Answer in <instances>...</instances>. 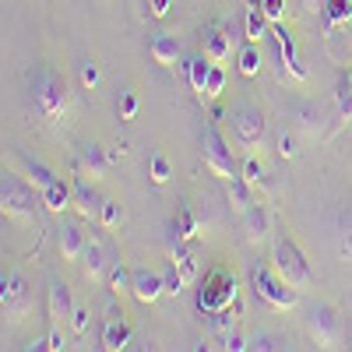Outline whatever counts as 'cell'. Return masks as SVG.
I'll return each mask as SVG.
<instances>
[{
    "mask_svg": "<svg viewBox=\"0 0 352 352\" xmlns=\"http://www.w3.org/2000/svg\"><path fill=\"white\" fill-rule=\"evenodd\" d=\"M28 96H32L36 113L43 116L50 127H60V124L71 120L74 96H71L67 81L56 74L53 67H36L32 74H28Z\"/></svg>",
    "mask_w": 352,
    "mask_h": 352,
    "instance_id": "cell-1",
    "label": "cell"
},
{
    "mask_svg": "<svg viewBox=\"0 0 352 352\" xmlns=\"http://www.w3.org/2000/svg\"><path fill=\"white\" fill-rule=\"evenodd\" d=\"M39 204L36 190L28 180H21L18 173H4L0 176V212H4L8 222L14 226H36L39 222Z\"/></svg>",
    "mask_w": 352,
    "mask_h": 352,
    "instance_id": "cell-2",
    "label": "cell"
},
{
    "mask_svg": "<svg viewBox=\"0 0 352 352\" xmlns=\"http://www.w3.org/2000/svg\"><path fill=\"white\" fill-rule=\"evenodd\" d=\"M250 289L257 292V300L268 303L272 310H292L300 303V289H292L275 268H268V264H254L250 268Z\"/></svg>",
    "mask_w": 352,
    "mask_h": 352,
    "instance_id": "cell-3",
    "label": "cell"
},
{
    "mask_svg": "<svg viewBox=\"0 0 352 352\" xmlns=\"http://www.w3.org/2000/svg\"><path fill=\"white\" fill-rule=\"evenodd\" d=\"M272 268L292 285V289H310L314 285V272L303 257V250L292 243L289 236H278L272 247Z\"/></svg>",
    "mask_w": 352,
    "mask_h": 352,
    "instance_id": "cell-4",
    "label": "cell"
},
{
    "mask_svg": "<svg viewBox=\"0 0 352 352\" xmlns=\"http://www.w3.org/2000/svg\"><path fill=\"white\" fill-rule=\"evenodd\" d=\"M201 159H204V166H208V173L219 176L222 184H232V180L240 176V169L232 166L229 144H226V138L219 134L215 124H204V127H201Z\"/></svg>",
    "mask_w": 352,
    "mask_h": 352,
    "instance_id": "cell-5",
    "label": "cell"
},
{
    "mask_svg": "<svg viewBox=\"0 0 352 352\" xmlns=\"http://www.w3.org/2000/svg\"><path fill=\"white\" fill-rule=\"evenodd\" d=\"M236 300H240V292H236V278H232V272L215 268L212 275H204V285H201V292H197V307H201V310L219 314V310L232 307Z\"/></svg>",
    "mask_w": 352,
    "mask_h": 352,
    "instance_id": "cell-6",
    "label": "cell"
},
{
    "mask_svg": "<svg viewBox=\"0 0 352 352\" xmlns=\"http://www.w3.org/2000/svg\"><path fill=\"white\" fill-rule=\"evenodd\" d=\"M307 331L317 349H338L342 345V317L331 303H314L307 314Z\"/></svg>",
    "mask_w": 352,
    "mask_h": 352,
    "instance_id": "cell-7",
    "label": "cell"
},
{
    "mask_svg": "<svg viewBox=\"0 0 352 352\" xmlns=\"http://www.w3.org/2000/svg\"><path fill=\"white\" fill-rule=\"evenodd\" d=\"M32 300H28V282L21 272H4L0 278V310H4L8 324H18V320L28 314Z\"/></svg>",
    "mask_w": 352,
    "mask_h": 352,
    "instance_id": "cell-8",
    "label": "cell"
},
{
    "mask_svg": "<svg viewBox=\"0 0 352 352\" xmlns=\"http://www.w3.org/2000/svg\"><path fill=\"white\" fill-rule=\"evenodd\" d=\"M264 127H268V124H264V116H261L257 106H250V102L236 106V113H232V134H236V144H243V148L261 144Z\"/></svg>",
    "mask_w": 352,
    "mask_h": 352,
    "instance_id": "cell-9",
    "label": "cell"
},
{
    "mask_svg": "<svg viewBox=\"0 0 352 352\" xmlns=\"http://www.w3.org/2000/svg\"><path fill=\"white\" fill-rule=\"evenodd\" d=\"M272 39H275V46H278V67H282V81L292 74V81H307L310 74H307V67H303V56H300V50H296V39H292L282 25H275L272 28Z\"/></svg>",
    "mask_w": 352,
    "mask_h": 352,
    "instance_id": "cell-10",
    "label": "cell"
},
{
    "mask_svg": "<svg viewBox=\"0 0 352 352\" xmlns=\"http://www.w3.org/2000/svg\"><path fill=\"white\" fill-rule=\"evenodd\" d=\"M289 120L296 124V131L307 134V138H324V113H320V106H314V102H292Z\"/></svg>",
    "mask_w": 352,
    "mask_h": 352,
    "instance_id": "cell-11",
    "label": "cell"
},
{
    "mask_svg": "<svg viewBox=\"0 0 352 352\" xmlns=\"http://www.w3.org/2000/svg\"><path fill=\"white\" fill-rule=\"evenodd\" d=\"M85 247H88V236H85L81 222H64L56 229V250H60L64 261H81Z\"/></svg>",
    "mask_w": 352,
    "mask_h": 352,
    "instance_id": "cell-12",
    "label": "cell"
},
{
    "mask_svg": "<svg viewBox=\"0 0 352 352\" xmlns=\"http://www.w3.org/2000/svg\"><path fill=\"white\" fill-rule=\"evenodd\" d=\"M71 190H74V212H78L81 219H99L102 201H106V197H99V194H96V187L88 184L85 176H78V180L71 184Z\"/></svg>",
    "mask_w": 352,
    "mask_h": 352,
    "instance_id": "cell-13",
    "label": "cell"
},
{
    "mask_svg": "<svg viewBox=\"0 0 352 352\" xmlns=\"http://www.w3.org/2000/svg\"><path fill=\"white\" fill-rule=\"evenodd\" d=\"M159 296H166V282H162V272L134 268V300H138V303H155Z\"/></svg>",
    "mask_w": 352,
    "mask_h": 352,
    "instance_id": "cell-14",
    "label": "cell"
},
{
    "mask_svg": "<svg viewBox=\"0 0 352 352\" xmlns=\"http://www.w3.org/2000/svg\"><path fill=\"white\" fill-rule=\"evenodd\" d=\"M243 232H247V240L250 243H264L272 236V215H268V208L264 204H250V208L243 212Z\"/></svg>",
    "mask_w": 352,
    "mask_h": 352,
    "instance_id": "cell-15",
    "label": "cell"
},
{
    "mask_svg": "<svg viewBox=\"0 0 352 352\" xmlns=\"http://www.w3.org/2000/svg\"><path fill=\"white\" fill-rule=\"evenodd\" d=\"M78 176H92V180H102V176L109 173V159H106V148H99V144H85L78 162H74Z\"/></svg>",
    "mask_w": 352,
    "mask_h": 352,
    "instance_id": "cell-16",
    "label": "cell"
},
{
    "mask_svg": "<svg viewBox=\"0 0 352 352\" xmlns=\"http://www.w3.org/2000/svg\"><path fill=\"white\" fill-rule=\"evenodd\" d=\"M109 268H113V264L106 261V250H102L99 243L88 240V247H85V254H81V272H85V278H88V282H106V278H109Z\"/></svg>",
    "mask_w": 352,
    "mask_h": 352,
    "instance_id": "cell-17",
    "label": "cell"
},
{
    "mask_svg": "<svg viewBox=\"0 0 352 352\" xmlns=\"http://www.w3.org/2000/svg\"><path fill=\"white\" fill-rule=\"evenodd\" d=\"M43 194V204H46V212H53V215H64L67 208H74V190L64 184V180H53L46 190H39Z\"/></svg>",
    "mask_w": 352,
    "mask_h": 352,
    "instance_id": "cell-18",
    "label": "cell"
},
{
    "mask_svg": "<svg viewBox=\"0 0 352 352\" xmlns=\"http://www.w3.org/2000/svg\"><path fill=\"white\" fill-rule=\"evenodd\" d=\"M74 303H71V289L64 282H53L50 285V324H64L71 317Z\"/></svg>",
    "mask_w": 352,
    "mask_h": 352,
    "instance_id": "cell-19",
    "label": "cell"
},
{
    "mask_svg": "<svg viewBox=\"0 0 352 352\" xmlns=\"http://www.w3.org/2000/svg\"><path fill=\"white\" fill-rule=\"evenodd\" d=\"M204 56H208L212 64H226L229 56H232V32L215 28V32L204 36Z\"/></svg>",
    "mask_w": 352,
    "mask_h": 352,
    "instance_id": "cell-20",
    "label": "cell"
},
{
    "mask_svg": "<svg viewBox=\"0 0 352 352\" xmlns=\"http://www.w3.org/2000/svg\"><path fill=\"white\" fill-rule=\"evenodd\" d=\"M243 32H247V43H257V46L272 36V32H268V14L261 11V4H250V8H247Z\"/></svg>",
    "mask_w": 352,
    "mask_h": 352,
    "instance_id": "cell-21",
    "label": "cell"
},
{
    "mask_svg": "<svg viewBox=\"0 0 352 352\" xmlns=\"http://www.w3.org/2000/svg\"><path fill=\"white\" fill-rule=\"evenodd\" d=\"M152 60L159 67H173L176 60H180V43H176V36H155L152 39Z\"/></svg>",
    "mask_w": 352,
    "mask_h": 352,
    "instance_id": "cell-22",
    "label": "cell"
},
{
    "mask_svg": "<svg viewBox=\"0 0 352 352\" xmlns=\"http://www.w3.org/2000/svg\"><path fill=\"white\" fill-rule=\"evenodd\" d=\"M127 342H131L127 324H124L120 317H109L106 324H102V349H109V352H120V349H127Z\"/></svg>",
    "mask_w": 352,
    "mask_h": 352,
    "instance_id": "cell-23",
    "label": "cell"
},
{
    "mask_svg": "<svg viewBox=\"0 0 352 352\" xmlns=\"http://www.w3.org/2000/svg\"><path fill=\"white\" fill-rule=\"evenodd\" d=\"M106 285H109L113 296H120V300H124V296H134V272L127 268V264H113Z\"/></svg>",
    "mask_w": 352,
    "mask_h": 352,
    "instance_id": "cell-24",
    "label": "cell"
},
{
    "mask_svg": "<svg viewBox=\"0 0 352 352\" xmlns=\"http://www.w3.org/2000/svg\"><path fill=\"white\" fill-rule=\"evenodd\" d=\"M208 71H212L208 56H194V60H187V81H190V88L201 99H204V88H208Z\"/></svg>",
    "mask_w": 352,
    "mask_h": 352,
    "instance_id": "cell-25",
    "label": "cell"
},
{
    "mask_svg": "<svg viewBox=\"0 0 352 352\" xmlns=\"http://www.w3.org/2000/svg\"><path fill=\"white\" fill-rule=\"evenodd\" d=\"M352 21V0H328L324 4V25L331 28H345Z\"/></svg>",
    "mask_w": 352,
    "mask_h": 352,
    "instance_id": "cell-26",
    "label": "cell"
},
{
    "mask_svg": "<svg viewBox=\"0 0 352 352\" xmlns=\"http://www.w3.org/2000/svg\"><path fill=\"white\" fill-rule=\"evenodd\" d=\"M229 204H232V212H240V215L254 204V187L243 180V176H236V180L229 184Z\"/></svg>",
    "mask_w": 352,
    "mask_h": 352,
    "instance_id": "cell-27",
    "label": "cell"
},
{
    "mask_svg": "<svg viewBox=\"0 0 352 352\" xmlns=\"http://www.w3.org/2000/svg\"><path fill=\"white\" fill-rule=\"evenodd\" d=\"M335 99H338V116H342V124H352V67L338 78Z\"/></svg>",
    "mask_w": 352,
    "mask_h": 352,
    "instance_id": "cell-28",
    "label": "cell"
},
{
    "mask_svg": "<svg viewBox=\"0 0 352 352\" xmlns=\"http://www.w3.org/2000/svg\"><path fill=\"white\" fill-rule=\"evenodd\" d=\"M338 257L345 264H352V208L342 212V219H338Z\"/></svg>",
    "mask_w": 352,
    "mask_h": 352,
    "instance_id": "cell-29",
    "label": "cell"
},
{
    "mask_svg": "<svg viewBox=\"0 0 352 352\" xmlns=\"http://www.w3.org/2000/svg\"><path fill=\"white\" fill-rule=\"evenodd\" d=\"M25 180L32 184L36 190H46V187H50V184L56 180V176H53V173H50V169H46L43 162H32V159H25Z\"/></svg>",
    "mask_w": 352,
    "mask_h": 352,
    "instance_id": "cell-30",
    "label": "cell"
},
{
    "mask_svg": "<svg viewBox=\"0 0 352 352\" xmlns=\"http://www.w3.org/2000/svg\"><path fill=\"white\" fill-rule=\"evenodd\" d=\"M240 74L243 78H257L261 74V50H257V43H247L240 50Z\"/></svg>",
    "mask_w": 352,
    "mask_h": 352,
    "instance_id": "cell-31",
    "label": "cell"
},
{
    "mask_svg": "<svg viewBox=\"0 0 352 352\" xmlns=\"http://www.w3.org/2000/svg\"><path fill=\"white\" fill-rule=\"evenodd\" d=\"M169 176H173V166H169V159H166L162 152H155V155L148 159V180H152L155 187H162V184H169Z\"/></svg>",
    "mask_w": 352,
    "mask_h": 352,
    "instance_id": "cell-32",
    "label": "cell"
},
{
    "mask_svg": "<svg viewBox=\"0 0 352 352\" xmlns=\"http://www.w3.org/2000/svg\"><path fill=\"white\" fill-rule=\"evenodd\" d=\"M99 222H102V229H116L124 222V208H120V201H113V197H106L102 201V212H99Z\"/></svg>",
    "mask_w": 352,
    "mask_h": 352,
    "instance_id": "cell-33",
    "label": "cell"
},
{
    "mask_svg": "<svg viewBox=\"0 0 352 352\" xmlns=\"http://www.w3.org/2000/svg\"><path fill=\"white\" fill-rule=\"evenodd\" d=\"M240 176H243V180L257 190V187H264V166L254 159V155H247L243 159V166H240Z\"/></svg>",
    "mask_w": 352,
    "mask_h": 352,
    "instance_id": "cell-34",
    "label": "cell"
},
{
    "mask_svg": "<svg viewBox=\"0 0 352 352\" xmlns=\"http://www.w3.org/2000/svg\"><path fill=\"white\" fill-rule=\"evenodd\" d=\"M162 282H166V296H180L184 285H187V282H184V275H180V268H176L173 261L162 268Z\"/></svg>",
    "mask_w": 352,
    "mask_h": 352,
    "instance_id": "cell-35",
    "label": "cell"
},
{
    "mask_svg": "<svg viewBox=\"0 0 352 352\" xmlns=\"http://www.w3.org/2000/svg\"><path fill=\"white\" fill-rule=\"evenodd\" d=\"M222 92H226V71H222L219 64H212V71H208V88H204V96L215 99V96H222Z\"/></svg>",
    "mask_w": 352,
    "mask_h": 352,
    "instance_id": "cell-36",
    "label": "cell"
},
{
    "mask_svg": "<svg viewBox=\"0 0 352 352\" xmlns=\"http://www.w3.org/2000/svg\"><path fill=\"white\" fill-rule=\"evenodd\" d=\"M176 232H180V236L190 243V240H197V215L190 212V208H184L180 212V226H176Z\"/></svg>",
    "mask_w": 352,
    "mask_h": 352,
    "instance_id": "cell-37",
    "label": "cell"
},
{
    "mask_svg": "<svg viewBox=\"0 0 352 352\" xmlns=\"http://www.w3.org/2000/svg\"><path fill=\"white\" fill-rule=\"evenodd\" d=\"M99 78H102V71H99L96 60H85L81 64V85L88 88V92H96V88H99Z\"/></svg>",
    "mask_w": 352,
    "mask_h": 352,
    "instance_id": "cell-38",
    "label": "cell"
},
{
    "mask_svg": "<svg viewBox=\"0 0 352 352\" xmlns=\"http://www.w3.org/2000/svg\"><path fill=\"white\" fill-rule=\"evenodd\" d=\"M278 155H282V159H296V155H300V141H296V134H289V131L278 134Z\"/></svg>",
    "mask_w": 352,
    "mask_h": 352,
    "instance_id": "cell-39",
    "label": "cell"
},
{
    "mask_svg": "<svg viewBox=\"0 0 352 352\" xmlns=\"http://www.w3.org/2000/svg\"><path fill=\"white\" fill-rule=\"evenodd\" d=\"M261 11L268 14L272 25H282V18H285V0H261Z\"/></svg>",
    "mask_w": 352,
    "mask_h": 352,
    "instance_id": "cell-40",
    "label": "cell"
},
{
    "mask_svg": "<svg viewBox=\"0 0 352 352\" xmlns=\"http://www.w3.org/2000/svg\"><path fill=\"white\" fill-rule=\"evenodd\" d=\"M247 349H261V352H272V349H282V342L275 335H254L247 338Z\"/></svg>",
    "mask_w": 352,
    "mask_h": 352,
    "instance_id": "cell-41",
    "label": "cell"
},
{
    "mask_svg": "<svg viewBox=\"0 0 352 352\" xmlns=\"http://www.w3.org/2000/svg\"><path fill=\"white\" fill-rule=\"evenodd\" d=\"M88 317H92V314H88L85 307H74V310H71V331H74V335H85V331H88Z\"/></svg>",
    "mask_w": 352,
    "mask_h": 352,
    "instance_id": "cell-42",
    "label": "cell"
},
{
    "mask_svg": "<svg viewBox=\"0 0 352 352\" xmlns=\"http://www.w3.org/2000/svg\"><path fill=\"white\" fill-rule=\"evenodd\" d=\"M134 116H138V96L124 92L120 96V120H134Z\"/></svg>",
    "mask_w": 352,
    "mask_h": 352,
    "instance_id": "cell-43",
    "label": "cell"
},
{
    "mask_svg": "<svg viewBox=\"0 0 352 352\" xmlns=\"http://www.w3.org/2000/svg\"><path fill=\"white\" fill-rule=\"evenodd\" d=\"M46 349H50V352H60V349H64V338H60V324H53V328H50V335H46Z\"/></svg>",
    "mask_w": 352,
    "mask_h": 352,
    "instance_id": "cell-44",
    "label": "cell"
},
{
    "mask_svg": "<svg viewBox=\"0 0 352 352\" xmlns=\"http://www.w3.org/2000/svg\"><path fill=\"white\" fill-rule=\"evenodd\" d=\"M226 349L243 352V349H247V338H243V335H236V331H229V335H226Z\"/></svg>",
    "mask_w": 352,
    "mask_h": 352,
    "instance_id": "cell-45",
    "label": "cell"
},
{
    "mask_svg": "<svg viewBox=\"0 0 352 352\" xmlns=\"http://www.w3.org/2000/svg\"><path fill=\"white\" fill-rule=\"evenodd\" d=\"M300 4H303L307 14H324V4H328V0H300Z\"/></svg>",
    "mask_w": 352,
    "mask_h": 352,
    "instance_id": "cell-46",
    "label": "cell"
},
{
    "mask_svg": "<svg viewBox=\"0 0 352 352\" xmlns=\"http://www.w3.org/2000/svg\"><path fill=\"white\" fill-rule=\"evenodd\" d=\"M148 8H152V14H155V18H166L173 4H169V0H148Z\"/></svg>",
    "mask_w": 352,
    "mask_h": 352,
    "instance_id": "cell-47",
    "label": "cell"
},
{
    "mask_svg": "<svg viewBox=\"0 0 352 352\" xmlns=\"http://www.w3.org/2000/svg\"><path fill=\"white\" fill-rule=\"evenodd\" d=\"M124 148H106V159H109V166H116V162H124Z\"/></svg>",
    "mask_w": 352,
    "mask_h": 352,
    "instance_id": "cell-48",
    "label": "cell"
},
{
    "mask_svg": "<svg viewBox=\"0 0 352 352\" xmlns=\"http://www.w3.org/2000/svg\"><path fill=\"white\" fill-rule=\"evenodd\" d=\"M349 349H352V342H349Z\"/></svg>",
    "mask_w": 352,
    "mask_h": 352,
    "instance_id": "cell-49",
    "label": "cell"
}]
</instances>
